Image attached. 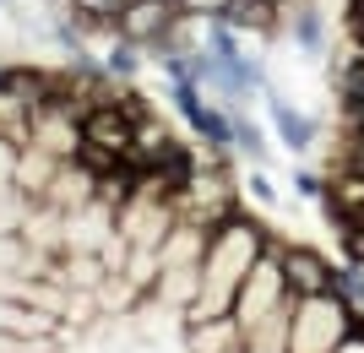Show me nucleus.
Listing matches in <instances>:
<instances>
[{"mask_svg": "<svg viewBox=\"0 0 364 353\" xmlns=\"http://www.w3.org/2000/svg\"><path fill=\"white\" fill-rule=\"evenodd\" d=\"M180 147V136H174V125L152 109V114H141L136 120V136H131V147H125V163L136 174H152V169H164V158Z\"/></svg>", "mask_w": 364, "mask_h": 353, "instance_id": "nucleus-5", "label": "nucleus"}, {"mask_svg": "<svg viewBox=\"0 0 364 353\" xmlns=\"http://www.w3.org/2000/svg\"><path fill=\"white\" fill-rule=\"evenodd\" d=\"M272 125H277V141H283L294 158H304L321 136V125L310 120V114H299L294 104H283V98H272Z\"/></svg>", "mask_w": 364, "mask_h": 353, "instance_id": "nucleus-11", "label": "nucleus"}, {"mask_svg": "<svg viewBox=\"0 0 364 353\" xmlns=\"http://www.w3.org/2000/svg\"><path fill=\"white\" fill-rule=\"evenodd\" d=\"M98 196V174L82 163V158H65L60 174H55V185L44 190L49 207H60V212H76V207H87V201Z\"/></svg>", "mask_w": 364, "mask_h": 353, "instance_id": "nucleus-6", "label": "nucleus"}, {"mask_svg": "<svg viewBox=\"0 0 364 353\" xmlns=\"http://www.w3.org/2000/svg\"><path fill=\"white\" fill-rule=\"evenodd\" d=\"M294 190H299V196H310V201H321L326 196V174H316V169H294Z\"/></svg>", "mask_w": 364, "mask_h": 353, "instance_id": "nucleus-16", "label": "nucleus"}, {"mask_svg": "<svg viewBox=\"0 0 364 353\" xmlns=\"http://www.w3.org/2000/svg\"><path fill=\"white\" fill-rule=\"evenodd\" d=\"M289 326H294V299L277 305L272 315H261L256 326L240 332V348L245 353H289Z\"/></svg>", "mask_w": 364, "mask_h": 353, "instance_id": "nucleus-8", "label": "nucleus"}, {"mask_svg": "<svg viewBox=\"0 0 364 353\" xmlns=\"http://www.w3.org/2000/svg\"><path fill=\"white\" fill-rule=\"evenodd\" d=\"M283 277H289V293L294 299H304V293H332L337 288V266L321 256V250H310V245H283Z\"/></svg>", "mask_w": 364, "mask_h": 353, "instance_id": "nucleus-4", "label": "nucleus"}, {"mask_svg": "<svg viewBox=\"0 0 364 353\" xmlns=\"http://www.w3.org/2000/svg\"><path fill=\"white\" fill-rule=\"evenodd\" d=\"M185 353H245L240 348V321H234V315L185 321Z\"/></svg>", "mask_w": 364, "mask_h": 353, "instance_id": "nucleus-7", "label": "nucleus"}, {"mask_svg": "<svg viewBox=\"0 0 364 353\" xmlns=\"http://www.w3.org/2000/svg\"><path fill=\"white\" fill-rule=\"evenodd\" d=\"M289 299L294 293H289V277H283V256L261 250L256 266L245 272L240 293H234V321H240V332H245V326H256L261 315H272V310L289 305Z\"/></svg>", "mask_w": 364, "mask_h": 353, "instance_id": "nucleus-3", "label": "nucleus"}, {"mask_svg": "<svg viewBox=\"0 0 364 353\" xmlns=\"http://www.w3.org/2000/svg\"><path fill=\"white\" fill-rule=\"evenodd\" d=\"M201 293V266H164L158 283H152V305H168V310H191Z\"/></svg>", "mask_w": 364, "mask_h": 353, "instance_id": "nucleus-10", "label": "nucleus"}, {"mask_svg": "<svg viewBox=\"0 0 364 353\" xmlns=\"http://www.w3.org/2000/svg\"><path fill=\"white\" fill-rule=\"evenodd\" d=\"M261 250H267V223H256L245 207L234 217H223L213 229V239H207V256H201V293H196V305L185 310V321L234 315V293H240L245 272L256 266Z\"/></svg>", "mask_w": 364, "mask_h": 353, "instance_id": "nucleus-1", "label": "nucleus"}, {"mask_svg": "<svg viewBox=\"0 0 364 353\" xmlns=\"http://www.w3.org/2000/svg\"><path fill=\"white\" fill-rule=\"evenodd\" d=\"M16 158H22V147H16L11 136H0V190L16 185Z\"/></svg>", "mask_w": 364, "mask_h": 353, "instance_id": "nucleus-15", "label": "nucleus"}, {"mask_svg": "<svg viewBox=\"0 0 364 353\" xmlns=\"http://www.w3.org/2000/svg\"><path fill=\"white\" fill-rule=\"evenodd\" d=\"M359 326V310L343 293H304L294 299V326H289V353H332L337 342Z\"/></svg>", "mask_w": 364, "mask_h": 353, "instance_id": "nucleus-2", "label": "nucleus"}, {"mask_svg": "<svg viewBox=\"0 0 364 353\" xmlns=\"http://www.w3.org/2000/svg\"><path fill=\"white\" fill-rule=\"evenodd\" d=\"M234 147H240L250 163H261V158H267V141H261V131H256L250 120H240V114H234Z\"/></svg>", "mask_w": 364, "mask_h": 353, "instance_id": "nucleus-13", "label": "nucleus"}, {"mask_svg": "<svg viewBox=\"0 0 364 353\" xmlns=\"http://www.w3.org/2000/svg\"><path fill=\"white\" fill-rule=\"evenodd\" d=\"M60 163L65 158H55V153H44V147H22V158H16V190L28 201H44V190L55 185V174H60Z\"/></svg>", "mask_w": 364, "mask_h": 353, "instance_id": "nucleus-9", "label": "nucleus"}, {"mask_svg": "<svg viewBox=\"0 0 364 353\" xmlns=\"http://www.w3.org/2000/svg\"><path fill=\"white\" fill-rule=\"evenodd\" d=\"M28 212H33V201L22 196V190H0V234H22V223H28Z\"/></svg>", "mask_w": 364, "mask_h": 353, "instance_id": "nucleus-12", "label": "nucleus"}, {"mask_svg": "<svg viewBox=\"0 0 364 353\" xmlns=\"http://www.w3.org/2000/svg\"><path fill=\"white\" fill-rule=\"evenodd\" d=\"M332 353H364V321L353 326V332H348V337H343V342H337Z\"/></svg>", "mask_w": 364, "mask_h": 353, "instance_id": "nucleus-17", "label": "nucleus"}, {"mask_svg": "<svg viewBox=\"0 0 364 353\" xmlns=\"http://www.w3.org/2000/svg\"><path fill=\"white\" fill-rule=\"evenodd\" d=\"M245 196H256L261 207H277V190H272V180L261 174V163H250V174H245Z\"/></svg>", "mask_w": 364, "mask_h": 353, "instance_id": "nucleus-14", "label": "nucleus"}]
</instances>
